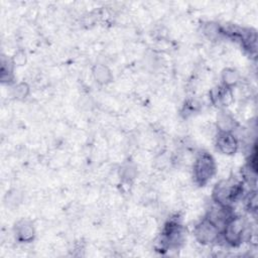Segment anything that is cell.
<instances>
[{
  "label": "cell",
  "instance_id": "1",
  "mask_svg": "<svg viewBox=\"0 0 258 258\" xmlns=\"http://www.w3.org/2000/svg\"><path fill=\"white\" fill-rule=\"evenodd\" d=\"M243 183L235 177L220 180L213 188L212 199L215 204L232 207L243 194Z\"/></svg>",
  "mask_w": 258,
  "mask_h": 258
},
{
  "label": "cell",
  "instance_id": "2",
  "mask_svg": "<svg viewBox=\"0 0 258 258\" xmlns=\"http://www.w3.org/2000/svg\"><path fill=\"white\" fill-rule=\"evenodd\" d=\"M249 224L245 218L234 215L221 232V238L230 246H239L249 234Z\"/></svg>",
  "mask_w": 258,
  "mask_h": 258
},
{
  "label": "cell",
  "instance_id": "3",
  "mask_svg": "<svg viewBox=\"0 0 258 258\" xmlns=\"http://www.w3.org/2000/svg\"><path fill=\"white\" fill-rule=\"evenodd\" d=\"M216 171L217 165L214 157L206 151L199 153L192 166L195 182L201 186L207 184L214 177Z\"/></svg>",
  "mask_w": 258,
  "mask_h": 258
},
{
  "label": "cell",
  "instance_id": "4",
  "mask_svg": "<svg viewBox=\"0 0 258 258\" xmlns=\"http://www.w3.org/2000/svg\"><path fill=\"white\" fill-rule=\"evenodd\" d=\"M183 227L177 221H168L161 233V246L165 249L176 248L183 241Z\"/></svg>",
  "mask_w": 258,
  "mask_h": 258
},
{
  "label": "cell",
  "instance_id": "5",
  "mask_svg": "<svg viewBox=\"0 0 258 258\" xmlns=\"http://www.w3.org/2000/svg\"><path fill=\"white\" fill-rule=\"evenodd\" d=\"M194 235L197 241L203 245H212L221 239V231L206 218L196 225Z\"/></svg>",
  "mask_w": 258,
  "mask_h": 258
},
{
  "label": "cell",
  "instance_id": "6",
  "mask_svg": "<svg viewBox=\"0 0 258 258\" xmlns=\"http://www.w3.org/2000/svg\"><path fill=\"white\" fill-rule=\"evenodd\" d=\"M234 215L235 214L232 207L222 206L214 203V205L207 212V215L205 218L208 221H210L213 225H215L222 232L226 224Z\"/></svg>",
  "mask_w": 258,
  "mask_h": 258
},
{
  "label": "cell",
  "instance_id": "7",
  "mask_svg": "<svg viewBox=\"0 0 258 258\" xmlns=\"http://www.w3.org/2000/svg\"><path fill=\"white\" fill-rule=\"evenodd\" d=\"M217 150L226 155L235 154L239 148V141L233 132L219 131L216 137Z\"/></svg>",
  "mask_w": 258,
  "mask_h": 258
},
{
  "label": "cell",
  "instance_id": "8",
  "mask_svg": "<svg viewBox=\"0 0 258 258\" xmlns=\"http://www.w3.org/2000/svg\"><path fill=\"white\" fill-rule=\"evenodd\" d=\"M14 234L17 241L21 243H29L34 239L35 230L32 223L26 220H21L15 225Z\"/></svg>",
  "mask_w": 258,
  "mask_h": 258
},
{
  "label": "cell",
  "instance_id": "9",
  "mask_svg": "<svg viewBox=\"0 0 258 258\" xmlns=\"http://www.w3.org/2000/svg\"><path fill=\"white\" fill-rule=\"evenodd\" d=\"M211 100L216 106H227L232 100L231 89L224 85L213 89L211 92Z\"/></svg>",
  "mask_w": 258,
  "mask_h": 258
},
{
  "label": "cell",
  "instance_id": "10",
  "mask_svg": "<svg viewBox=\"0 0 258 258\" xmlns=\"http://www.w3.org/2000/svg\"><path fill=\"white\" fill-rule=\"evenodd\" d=\"M217 125L219 131L233 132L234 128L236 127V121L228 112L221 111L217 116Z\"/></svg>",
  "mask_w": 258,
  "mask_h": 258
},
{
  "label": "cell",
  "instance_id": "11",
  "mask_svg": "<svg viewBox=\"0 0 258 258\" xmlns=\"http://www.w3.org/2000/svg\"><path fill=\"white\" fill-rule=\"evenodd\" d=\"M14 61L12 59H9L8 57H5V55L2 56L1 59V82L9 84L13 81V67Z\"/></svg>",
  "mask_w": 258,
  "mask_h": 258
},
{
  "label": "cell",
  "instance_id": "12",
  "mask_svg": "<svg viewBox=\"0 0 258 258\" xmlns=\"http://www.w3.org/2000/svg\"><path fill=\"white\" fill-rule=\"evenodd\" d=\"M93 75H94L95 80L99 84H107L112 79V74H111L110 70L104 64L95 66V68L93 70Z\"/></svg>",
  "mask_w": 258,
  "mask_h": 258
},
{
  "label": "cell",
  "instance_id": "13",
  "mask_svg": "<svg viewBox=\"0 0 258 258\" xmlns=\"http://www.w3.org/2000/svg\"><path fill=\"white\" fill-rule=\"evenodd\" d=\"M222 80H223V85L227 88H232L239 82V74L232 69H227L224 71L222 75Z\"/></svg>",
  "mask_w": 258,
  "mask_h": 258
},
{
  "label": "cell",
  "instance_id": "14",
  "mask_svg": "<svg viewBox=\"0 0 258 258\" xmlns=\"http://www.w3.org/2000/svg\"><path fill=\"white\" fill-rule=\"evenodd\" d=\"M28 93H29V87L25 83H19L13 89V96L18 100H22L26 98Z\"/></svg>",
  "mask_w": 258,
  "mask_h": 258
},
{
  "label": "cell",
  "instance_id": "15",
  "mask_svg": "<svg viewBox=\"0 0 258 258\" xmlns=\"http://www.w3.org/2000/svg\"><path fill=\"white\" fill-rule=\"evenodd\" d=\"M135 172H136L135 168L132 167L130 164L126 165V166L122 169V175H123L124 178H127V179L133 178L134 175H135Z\"/></svg>",
  "mask_w": 258,
  "mask_h": 258
}]
</instances>
